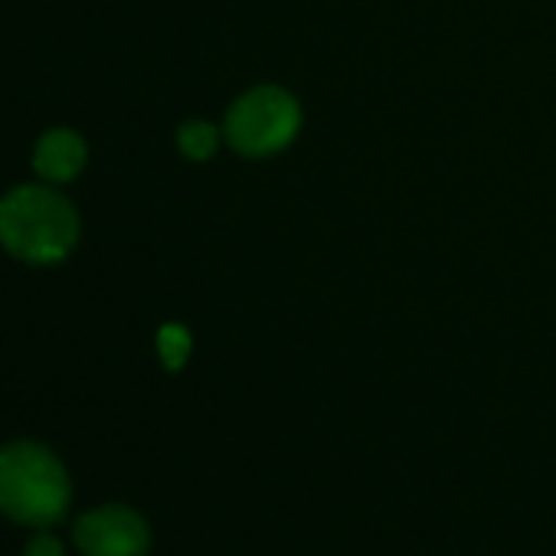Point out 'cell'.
I'll return each mask as SVG.
<instances>
[{
    "label": "cell",
    "mask_w": 556,
    "mask_h": 556,
    "mask_svg": "<svg viewBox=\"0 0 556 556\" xmlns=\"http://www.w3.org/2000/svg\"><path fill=\"white\" fill-rule=\"evenodd\" d=\"M70 507V475L63 462L34 442L0 448V510L27 527H50Z\"/></svg>",
    "instance_id": "cell-1"
},
{
    "label": "cell",
    "mask_w": 556,
    "mask_h": 556,
    "mask_svg": "<svg viewBox=\"0 0 556 556\" xmlns=\"http://www.w3.org/2000/svg\"><path fill=\"white\" fill-rule=\"evenodd\" d=\"M83 164H86V144L76 131H66V128L43 135L34 151V167L53 184L73 180L83 170Z\"/></svg>",
    "instance_id": "cell-5"
},
{
    "label": "cell",
    "mask_w": 556,
    "mask_h": 556,
    "mask_svg": "<svg viewBox=\"0 0 556 556\" xmlns=\"http://www.w3.org/2000/svg\"><path fill=\"white\" fill-rule=\"evenodd\" d=\"M76 236L73 203L47 187H17L0 200V242L24 262H60Z\"/></svg>",
    "instance_id": "cell-2"
},
{
    "label": "cell",
    "mask_w": 556,
    "mask_h": 556,
    "mask_svg": "<svg viewBox=\"0 0 556 556\" xmlns=\"http://www.w3.org/2000/svg\"><path fill=\"white\" fill-rule=\"evenodd\" d=\"M27 556H63V543L50 533H40L27 543Z\"/></svg>",
    "instance_id": "cell-8"
},
{
    "label": "cell",
    "mask_w": 556,
    "mask_h": 556,
    "mask_svg": "<svg viewBox=\"0 0 556 556\" xmlns=\"http://www.w3.org/2000/svg\"><path fill=\"white\" fill-rule=\"evenodd\" d=\"M177 144L190 161H206L216 151V128L210 122H187L177 131Z\"/></svg>",
    "instance_id": "cell-6"
},
{
    "label": "cell",
    "mask_w": 556,
    "mask_h": 556,
    "mask_svg": "<svg viewBox=\"0 0 556 556\" xmlns=\"http://www.w3.org/2000/svg\"><path fill=\"white\" fill-rule=\"evenodd\" d=\"M302 125L299 102L278 86H258L232 102L223 135L242 157H268L292 144Z\"/></svg>",
    "instance_id": "cell-3"
},
{
    "label": "cell",
    "mask_w": 556,
    "mask_h": 556,
    "mask_svg": "<svg viewBox=\"0 0 556 556\" xmlns=\"http://www.w3.org/2000/svg\"><path fill=\"white\" fill-rule=\"evenodd\" d=\"M73 540L86 556H144L151 546V530L138 510L105 504L76 520Z\"/></svg>",
    "instance_id": "cell-4"
},
{
    "label": "cell",
    "mask_w": 556,
    "mask_h": 556,
    "mask_svg": "<svg viewBox=\"0 0 556 556\" xmlns=\"http://www.w3.org/2000/svg\"><path fill=\"white\" fill-rule=\"evenodd\" d=\"M157 351L167 370H180L190 357V334L180 325H167L157 334Z\"/></svg>",
    "instance_id": "cell-7"
}]
</instances>
